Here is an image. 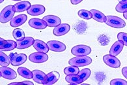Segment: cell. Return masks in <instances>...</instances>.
I'll use <instances>...</instances> for the list:
<instances>
[{
    "instance_id": "cell-22",
    "label": "cell",
    "mask_w": 127,
    "mask_h": 85,
    "mask_svg": "<svg viewBox=\"0 0 127 85\" xmlns=\"http://www.w3.org/2000/svg\"><path fill=\"white\" fill-rule=\"evenodd\" d=\"M91 12L92 13L93 18L95 20L97 21L98 22H106V16L103 14L102 12H101L100 11L96 9H92L91 10Z\"/></svg>"
},
{
    "instance_id": "cell-25",
    "label": "cell",
    "mask_w": 127,
    "mask_h": 85,
    "mask_svg": "<svg viewBox=\"0 0 127 85\" xmlns=\"http://www.w3.org/2000/svg\"><path fill=\"white\" fill-rule=\"evenodd\" d=\"M11 63V60L9 58V56L5 54L3 51L1 50L0 52V65L1 66L7 67Z\"/></svg>"
},
{
    "instance_id": "cell-20",
    "label": "cell",
    "mask_w": 127,
    "mask_h": 85,
    "mask_svg": "<svg viewBox=\"0 0 127 85\" xmlns=\"http://www.w3.org/2000/svg\"><path fill=\"white\" fill-rule=\"evenodd\" d=\"M65 80L70 85H79L83 83V79L78 74H70L67 75L65 77Z\"/></svg>"
},
{
    "instance_id": "cell-36",
    "label": "cell",
    "mask_w": 127,
    "mask_h": 85,
    "mask_svg": "<svg viewBox=\"0 0 127 85\" xmlns=\"http://www.w3.org/2000/svg\"><path fill=\"white\" fill-rule=\"evenodd\" d=\"M83 0H70V2L72 5H78Z\"/></svg>"
},
{
    "instance_id": "cell-40",
    "label": "cell",
    "mask_w": 127,
    "mask_h": 85,
    "mask_svg": "<svg viewBox=\"0 0 127 85\" xmlns=\"http://www.w3.org/2000/svg\"><path fill=\"white\" fill-rule=\"evenodd\" d=\"M12 1H20V0H12Z\"/></svg>"
},
{
    "instance_id": "cell-17",
    "label": "cell",
    "mask_w": 127,
    "mask_h": 85,
    "mask_svg": "<svg viewBox=\"0 0 127 85\" xmlns=\"http://www.w3.org/2000/svg\"><path fill=\"white\" fill-rule=\"evenodd\" d=\"M33 45L35 50H37L38 52L47 53L50 50L47 43H45L44 42L41 40H39V39L35 40Z\"/></svg>"
},
{
    "instance_id": "cell-35",
    "label": "cell",
    "mask_w": 127,
    "mask_h": 85,
    "mask_svg": "<svg viewBox=\"0 0 127 85\" xmlns=\"http://www.w3.org/2000/svg\"><path fill=\"white\" fill-rule=\"evenodd\" d=\"M122 74L126 79H127V67H125L122 69Z\"/></svg>"
},
{
    "instance_id": "cell-8",
    "label": "cell",
    "mask_w": 127,
    "mask_h": 85,
    "mask_svg": "<svg viewBox=\"0 0 127 85\" xmlns=\"http://www.w3.org/2000/svg\"><path fill=\"white\" fill-rule=\"evenodd\" d=\"M49 49L56 52H63L66 50V45L63 43L58 41H50L47 43Z\"/></svg>"
},
{
    "instance_id": "cell-15",
    "label": "cell",
    "mask_w": 127,
    "mask_h": 85,
    "mask_svg": "<svg viewBox=\"0 0 127 85\" xmlns=\"http://www.w3.org/2000/svg\"><path fill=\"white\" fill-rule=\"evenodd\" d=\"M28 19V16L26 14H20L14 17L10 21V25L12 27H18L24 24Z\"/></svg>"
},
{
    "instance_id": "cell-31",
    "label": "cell",
    "mask_w": 127,
    "mask_h": 85,
    "mask_svg": "<svg viewBox=\"0 0 127 85\" xmlns=\"http://www.w3.org/2000/svg\"><path fill=\"white\" fill-rule=\"evenodd\" d=\"M110 85H127V81L121 79H115L110 81Z\"/></svg>"
},
{
    "instance_id": "cell-28",
    "label": "cell",
    "mask_w": 127,
    "mask_h": 85,
    "mask_svg": "<svg viewBox=\"0 0 127 85\" xmlns=\"http://www.w3.org/2000/svg\"><path fill=\"white\" fill-rule=\"evenodd\" d=\"M78 14L80 18L85 20H89L93 18L92 13L91 12V11L85 10V9H82V10H79Z\"/></svg>"
},
{
    "instance_id": "cell-16",
    "label": "cell",
    "mask_w": 127,
    "mask_h": 85,
    "mask_svg": "<svg viewBox=\"0 0 127 85\" xmlns=\"http://www.w3.org/2000/svg\"><path fill=\"white\" fill-rule=\"evenodd\" d=\"M124 43L121 41H117L115 42L113 45L111 46L110 50V54L113 56H117L121 52V51L123 49Z\"/></svg>"
},
{
    "instance_id": "cell-33",
    "label": "cell",
    "mask_w": 127,
    "mask_h": 85,
    "mask_svg": "<svg viewBox=\"0 0 127 85\" xmlns=\"http://www.w3.org/2000/svg\"><path fill=\"white\" fill-rule=\"evenodd\" d=\"M33 85L34 84L31 81H26L22 82H14V83H10L9 85Z\"/></svg>"
},
{
    "instance_id": "cell-38",
    "label": "cell",
    "mask_w": 127,
    "mask_h": 85,
    "mask_svg": "<svg viewBox=\"0 0 127 85\" xmlns=\"http://www.w3.org/2000/svg\"><path fill=\"white\" fill-rule=\"evenodd\" d=\"M119 3H124V2L127 1V0H118Z\"/></svg>"
},
{
    "instance_id": "cell-39",
    "label": "cell",
    "mask_w": 127,
    "mask_h": 85,
    "mask_svg": "<svg viewBox=\"0 0 127 85\" xmlns=\"http://www.w3.org/2000/svg\"><path fill=\"white\" fill-rule=\"evenodd\" d=\"M3 1H4V0H0V3H1Z\"/></svg>"
},
{
    "instance_id": "cell-18",
    "label": "cell",
    "mask_w": 127,
    "mask_h": 85,
    "mask_svg": "<svg viewBox=\"0 0 127 85\" xmlns=\"http://www.w3.org/2000/svg\"><path fill=\"white\" fill-rule=\"evenodd\" d=\"M32 72L33 74V81L37 83L44 85L46 79V75L45 73H44L43 71L38 70H33Z\"/></svg>"
},
{
    "instance_id": "cell-23",
    "label": "cell",
    "mask_w": 127,
    "mask_h": 85,
    "mask_svg": "<svg viewBox=\"0 0 127 85\" xmlns=\"http://www.w3.org/2000/svg\"><path fill=\"white\" fill-rule=\"evenodd\" d=\"M18 73L25 79H33V72H32L30 70H28V68H24V67H20V68H18Z\"/></svg>"
},
{
    "instance_id": "cell-5",
    "label": "cell",
    "mask_w": 127,
    "mask_h": 85,
    "mask_svg": "<svg viewBox=\"0 0 127 85\" xmlns=\"http://www.w3.org/2000/svg\"><path fill=\"white\" fill-rule=\"evenodd\" d=\"M29 60L33 63L40 64L46 62L48 60V56L44 52H33L29 56Z\"/></svg>"
},
{
    "instance_id": "cell-34",
    "label": "cell",
    "mask_w": 127,
    "mask_h": 85,
    "mask_svg": "<svg viewBox=\"0 0 127 85\" xmlns=\"http://www.w3.org/2000/svg\"><path fill=\"white\" fill-rule=\"evenodd\" d=\"M0 49L1 50L4 47V46L6 44V40L3 39L2 38H0Z\"/></svg>"
},
{
    "instance_id": "cell-37",
    "label": "cell",
    "mask_w": 127,
    "mask_h": 85,
    "mask_svg": "<svg viewBox=\"0 0 127 85\" xmlns=\"http://www.w3.org/2000/svg\"><path fill=\"white\" fill-rule=\"evenodd\" d=\"M123 16H124V17H125V19L127 20V12H124V13H123Z\"/></svg>"
},
{
    "instance_id": "cell-6",
    "label": "cell",
    "mask_w": 127,
    "mask_h": 85,
    "mask_svg": "<svg viewBox=\"0 0 127 85\" xmlns=\"http://www.w3.org/2000/svg\"><path fill=\"white\" fill-rule=\"evenodd\" d=\"M103 61L107 66L112 68H118L121 66L120 60L115 56L106 54L103 57Z\"/></svg>"
},
{
    "instance_id": "cell-32",
    "label": "cell",
    "mask_w": 127,
    "mask_h": 85,
    "mask_svg": "<svg viewBox=\"0 0 127 85\" xmlns=\"http://www.w3.org/2000/svg\"><path fill=\"white\" fill-rule=\"evenodd\" d=\"M117 39L118 40L121 41L124 43V45L127 47V33L124 32H120L117 35Z\"/></svg>"
},
{
    "instance_id": "cell-4",
    "label": "cell",
    "mask_w": 127,
    "mask_h": 85,
    "mask_svg": "<svg viewBox=\"0 0 127 85\" xmlns=\"http://www.w3.org/2000/svg\"><path fill=\"white\" fill-rule=\"evenodd\" d=\"M72 54L73 55L78 56H87L91 54V49L89 46L84 45H76L71 49Z\"/></svg>"
},
{
    "instance_id": "cell-1",
    "label": "cell",
    "mask_w": 127,
    "mask_h": 85,
    "mask_svg": "<svg viewBox=\"0 0 127 85\" xmlns=\"http://www.w3.org/2000/svg\"><path fill=\"white\" fill-rule=\"evenodd\" d=\"M16 9L14 5H8L5 7L1 12L0 14V21L1 23H7L13 18Z\"/></svg>"
},
{
    "instance_id": "cell-2",
    "label": "cell",
    "mask_w": 127,
    "mask_h": 85,
    "mask_svg": "<svg viewBox=\"0 0 127 85\" xmlns=\"http://www.w3.org/2000/svg\"><path fill=\"white\" fill-rule=\"evenodd\" d=\"M92 62V59L87 56H78L72 58L68 61V64L71 66L77 67H84L90 65Z\"/></svg>"
},
{
    "instance_id": "cell-27",
    "label": "cell",
    "mask_w": 127,
    "mask_h": 85,
    "mask_svg": "<svg viewBox=\"0 0 127 85\" xmlns=\"http://www.w3.org/2000/svg\"><path fill=\"white\" fill-rule=\"evenodd\" d=\"M79 67L74 66H71L66 67L64 68V73L65 75H70V74H78L80 72V70H79Z\"/></svg>"
},
{
    "instance_id": "cell-13",
    "label": "cell",
    "mask_w": 127,
    "mask_h": 85,
    "mask_svg": "<svg viewBox=\"0 0 127 85\" xmlns=\"http://www.w3.org/2000/svg\"><path fill=\"white\" fill-rule=\"evenodd\" d=\"M35 39L32 37H26L23 40L18 41L17 48L18 49H25L29 48L33 45Z\"/></svg>"
},
{
    "instance_id": "cell-10",
    "label": "cell",
    "mask_w": 127,
    "mask_h": 85,
    "mask_svg": "<svg viewBox=\"0 0 127 85\" xmlns=\"http://www.w3.org/2000/svg\"><path fill=\"white\" fill-rule=\"evenodd\" d=\"M29 25L32 28L37 29V30H43L48 26L47 24L44 20L40 18H32L29 21Z\"/></svg>"
},
{
    "instance_id": "cell-14",
    "label": "cell",
    "mask_w": 127,
    "mask_h": 85,
    "mask_svg": "<svg viewBox=\"0 0 127 85\" xmlns=\"http://www.w3.org/2000/svg\"><path fill=\"white\" fill-rule=\"evenodd\" d=\"M45 7L42 5H33L27 10L28 14L31 16H38L45 12Z\"/></svg>"
},
{
    "instance_id": "cell-12",
    "label": "cell",
    "mask_w": 127,
    "mask_h": 85,
    "mask_svg": "<svg viewBox=\"0 0 127 85\" xmlns=\"http://www.w3.org/2000/svg\"><path fill=\"white\" fill-rule=\"evenodd\" d=\"M42 20L45 21L49 27H56L61 24V19L58 16L55 15L45 16Z\"/></svg>"
},
{
    "instance_id": "cell-24",
    "label": "cell",
    "mask_w": 127,
    "mask_h": 85,
    "mask_svg": "<svg viewBox=\"0 0 127 85\" xmlns=\"http://www.w3.org/2000/svg\"><path fill=\"white\" fill-rule=\"evenodd\" d=\"M12 35L14 37V38L16 41H22L26 37H25L24 31H23L20 28H16L14 29L12 31Z\"/></svg>"
},
{
    "instance_id": "cell-11",
    "label": "cell",
    "mask_w": 127,
    "mask_h": 85,
    "mask_svg": "<svg viewBox=\"0 0 127 85\" xmlns=\"http://www.w3.org/2000/svg\"><path fill=\"white\" fill-rule=\"evenodd\" d=\"M59 77H60V75L58 71H52L46 75V79L44 83V85H54L59 80Z\"/></svg>"
},
{
    "instance_id": "cell-21",
    "label": "cell",
    "mask_w": 127,
    "mask_h": 85,
    "mask_svg": "<svg viewBox=\"0 0 127 85\" xmlns=\"http://www.w3.org/2000/svg\"><path fill=\"white\" fill-rule=\"evenodd\" d=\"M31 3L27 1H23L18 2L17 3L14 5L15 9L16 12H24L25 10H28L31 7Z\"/></svg>"
},
{
    "instance_id": "cell-26",
    "label": "cell",
    "mask_w": 127,
    "mask_h": 85,
    "mask_svg": "<svg viewBox=\"0 0 127 85\" xmlns=\"http://www.w3.org/2000/svg\"><path fill=\"white\" fill-rule=\"evenodd\" d=\"M17 47V43L12 40H6V44L1 50L2 51H11Z\"/></svg>"
},
{
    "instance_id": "cell-3",
    "label": "cell",
    "mask_w": 127,
    "mask_h": 85,
    "mask_svg": "<svg viewBox=\"0 0 127 85\" xmlns=\"http://www.w3.org/2000/svg\"><path fill=\"white\" fill-rule=\"evenodd\" d=\"M106 24L108 26L115 28H123L126 26V22L123 20L115 16H107Z\"/></svg>"
},
{
    "instance_id": "cell-30",
    "label": "cell",
    "mask_w": 127,
    "mask_h": 85,
    "mask_svg": "<svg viewBox=\"0 0 127 85\" xmlns=\"http://www.w3.org/2000/svg\"><path fill=\"white\" fill-rule=\"evenodd\" d=\"M115 10L119 12H127V1L124 3H119L117 5Z\"/></svg>"
},
{
    "instance_id": "cell-9",
    "label": "cell",
    "mask_w": 127,
    "mask_h": 85,
    "mask_svg": "<svg viewBox=\"0 0 127 85\" xmlns=\"http://www.w3.org/2000/svg\"><path fill=\"white\" fill-rule=\"evenodd\" d=\"M70 29V26L68 24H61L55 27L53 30V33L56 36H62L68 33Z\"/></svg>"
},
{
    "instance_id": "cell-7",
    "label": "cell",
    "mask_w": 127,
    "mask_h": 85,
    "mask_svg": "<svg viewBox=\"0 0 127 85\" xmlns=\"http://www.w3.org/2000/svg\"><path fill=\"white\" fill-rule=\"evenodd\" d=\"M0 71H1V77L6 79L13 80L17 77V74L15 71L8 67L1 66L0 68Z\"/></svg>"
},
{
    "instance_id": "cell-29",
    "label": "cell",
    "mask_w": 127,
    "mask_h": 85,
    "mask_svg": "<svg viewBox=\"0 0 127 85\" xmlns=\"http://www.w3.org/2000/svg\"><path fill=\"white\" fill-rule=\"evenodd\" d=\"M91 71L90 69L85 68V69H83L82 70L80 71L78 75L82 77L83 81H85L87 80V79H89L91 75Z\"/></svg>"
},
{
    "instance_id": "cell-19",
    "label": "cell",
    "mask_w": 127,
    "mask_h": 85,
    "mask_svg": "<svg viewBox=\"0 0 127 85\" xmlns=\"http://www.w3.org/2000/svg\"><path fill=\"white\" fill-rule=\"evenodd\" d=\"M28 57L25 54H16L14 58L11 62V64L13 66H18L24 64L26 62Z\"/></svg>"
}]
</instances>
